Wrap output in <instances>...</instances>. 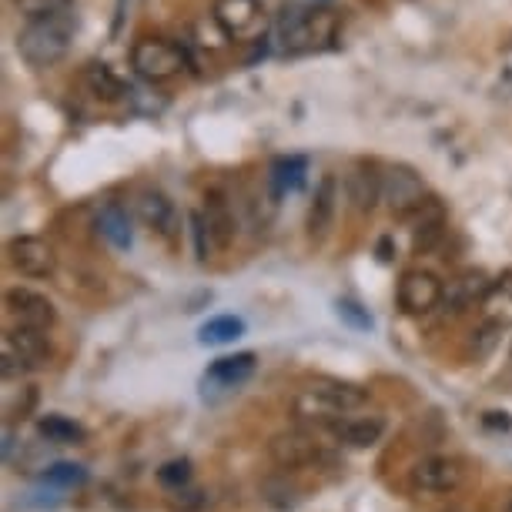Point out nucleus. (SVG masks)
Here are the masks:
<instances>
[{
  "label": "nucleus",
  "instance_id": "1",
  "mask_svg": "<svg viewBox=\"0 0 512 512\" xmlns=\"http://www.w3.org/2000/svg\"><path fill=\"white\" fill-rule=\"evenodd\" d=\"M338 34V17L328 7H298L288 4L278 14L275 24V41L282 54H308L322 51L335 41Z\"/></svg>",
  "mask_w": 512,
  "mask_h": 512
},
{
  "label": "nucleus",
  "instance_id": "2",
  "mask_svg": "<svg viewBox=\"0 0 512 512\" xmlns=\"http://www.w3.org/2000/svg\"><path fill=\"white\" fill-rule=\"evenodd\" d=\"M369 402V392L362 385L352 382H338V379H315L302 385L292 399V409L302 422H318V425H332L345 415H352L355 409Z\"/></svg>",
  "mask_w": 512,
  "mask_h": 512
},
{
  "label": "nucleus",
  "instance_id": "3",
  "mask_svg": "<svg viewBox=\"0 0 512 512\" xmlns=\"http://www.w3.org/2000/svg\"><path fill=\"white\" fill-rule=\"evenodd\" d=\"M74 14H54V17H37L27 21V27L17 34V54L24 57L31 67H54L64 61L74 41Z\"/></svg>",
  "mask_w": 512,
  "mask_h": 512
},
{
  "label": "nucleus",
  "instance_id": "4",
  "mask_svg": "<svg viewBox=\"0 0 512 512\" xmlns=\"http://www.w3.org/2000/svg\"><path fill=\"white\" fill-rule=\"evenodd\" d=\"M131 67L144 81H171L188 67V51L164 37H141L131 47Z\"/></svg>",
  "mask_w": 512,
  "mask_h": 512
},
{
  "label": "nucleus",
  "instance_id": "5",
  "mask_svg": "<svg viewBox=\"0 0 512 512\" xmlns=\"http://www.w3.org/2000/svg\"><path fill=\"white\" fill-rule=\"evenodd\" d=\"M429 188H425L422 175L409 164H385L382 168V201L395 218H409L429 201Z\"/></svg>",
  "mask_w": 512,
  "mask_h": 512
},
{
  "label": "nucleus",
  "instance_id": "6",
  "mask_svg": "<svg viewBox=\"0 0 512 512\" xmlns=\"http://www.w3.org/2000/svg\"><path fill=\"white\" fill-rule=\"evenodd\" d=\"M134 215L144 228H151L154 235H161L164 241H175L181 231V215L175 208V201L164 195L161 188H138L131 198Z\"/></svg>",
  "mask_w": 512,
  "mask_h": 512
},
{
  "label": "nucleus",
  "instance_id": "7",
  "mask_svg": "<svg viewBox=\"0 0 512 512\" xmlns=\"http://www.w3.org/2000/svg\"><path fill=\"white\" fill-rule=\"evenodd\" d=\"M442 292H446V285H442L432 272H425V268H409V272L399 278L395 302H399L405 315H429L442 305Z\"/></svg>",
  "mask_w": 512,
  "mask_h": 512
},
{
  "label": "nucleus",
  "instance_id": "8",
  "mask_svg": "<svg viewBox=\"0 0 512 512\" xmlns=\"http://www.w3.org/2000/svg\"><path fill=\"white\" fill-rule=\"evenodd\" d=\"M7 262L24 278H51L57 272V251L37 235H17L7 245Z\"/></svg>",
  "mask_w": 512,
  "mask_h": 512
},
{
  "label": "nucleus",
  "instance_id": "9",
  "mask_svg": "<svg viewBox=\"0 0 512 512\" xmlns=\"http://www.w3.org/2000/svg\"><path fill=\"white\" fill-rule=\"evenodd\" d=\"M268 456L278 469L292 472V469H305V466H315V462L325 459L322 452V442L315 436H308V432H278L268 442Z\"/></svg>",
  "mask_w": 512,
  "mask_h": 512
},
{
  "label": "nucleus",
  "instance_id": "10",
  "mask_svg": "<svg viewBox=\"0 0 512 512\" xmlns=\"http://www.w3.org/2000/svg\"><path fill=\"white\" fill-rule=\"evenodd\" d=\"M258 355L255 352H238V355H225V359H215L208 365V372L201 375V392L218 395V392H235L241 389L251 375H255Z\"/></svg>",
  "mask_w": 512,
  "mask_h": 512
},
{
  "label": "nucleus",
  "instance_id": "11",
  "mask_svg": "<svg viewBox=\"0 0 512 512\" xmlns=\"http://www.w3.org/2000/svg\"><path fill=\"white\" fill-rule=\"evenodd\" d=\"M409 482L415 492H456L466 482V466L449 456H432L415 462Z\"/></svg>",
  "mask_w": 512,
  "mask_h": 512
},
{
  "label": "nucleus",
  "instance_id": "12",
  "mask_svg": "<svg viewBox=\"0 0 512 512\" xmlns=\"http://www.w3.org/2000/svg\"><path fill=\"white\" fill-rule=\"evenodd\" d=\"M7 315L17 318V325L31 328H51L57 322V308L47 295L34 292V288H7L4 295Z\"/></svg>",
  "mask_w": 512,
  "mask_h": 512
},
{
  "label": "nucleus",
  "instance_id": "13",
  "mask_svg": "<svg viewBox=\"0 0 512 512\" xmlns=\"http://www.w3.org/2000/svg\"><path fill=\"white\" fill-rule=\"evenodd\" d=\"M345 195H349L352 211L372 215L382 201V168L375 161H355V168L345 175Z\"/></svg>",
  "mask_w": 512,
  "mask_h": 512
},
{
  "label": "nucleus",
  "instance_id": "14",
  "mask_svg": "<svg viewBox=\"0 0 512 512\" xmlns=\"http://www.w3.org/2000/svg\"><path fill=\"white\" fill-rule=\"evenodd\" d=\"M489 288H492V278L482 272V268H466V272H459L446 285V292H442V305H446V312L462 315V312H469V308L486 302Z\"/></svg>",
  "mask_w": 512,
  "mask_h": 512
},
{
  "label": "nucleus",
  "instance_id": "15",
  "mask_svg": "<svg viewBox=\"0 0 512 512\" xmlns=\"http://www.w3.org/2000/svg\"><path fill=\"white\" fill-rule=\"evenodd\" d=\"M409 225H412V251L415 255H425L446 238V228H449V218H446V208H442L439 198H429L419 211L409 215Z\"/></svg>",
  "mask_w": 512,
  "mask_h": 512
},
{
  "label": "nucleus",
  "instance_id": "16",
  "mask_svg": "<svg viewBox=\"0 0 512 512\" xmlns=\"http://www.w3.org/2000/svg\"><path fill=\"white\" fill-rule=\"evenodd\" d=\"M335 208H338V178L325 175L322 181H318L312 205H308V218H305L308 238H312V241H325L328 238L332 221H335Z\"/></svg>",
  "mask_w": 512,
  "mask_h": 512
},
{
  "label": "nucleus",
  "instance_id": "17",
  "mask_svg": "<svg viewBox=\"0 0 512 512\" xmlns=\"http://www.w3.org/2000/svg\"><path fill=\"white\" fill-rule=\"evenodd\" d=\"M215 17L231 37H248L262 27L265 11H262V0H218Z\"/></svg>",
  "mask_w": 512,
  "mask_h": 512
},
{
  "label": "nucleus",
  "instance_id": "18",
  "mask_svg": "<svg viewBox=\"0 0 512 512\" xmlns=\"http://www.w3.org/2000/svg\"><path fill=\"white\" fill-rule=\"evenodd\" d=\"M332 436L342 442V446H352V449H369L375 442L382 439L385 432V419L382 415H345L328 425Z\"/></svg>",
  "mask_w": 512,
  "mask_h": 512
},
{
  "label": "nucleus",
  "instance_id": "19",
  "mask_svg": "<svg viewBox=\"0 0 512 512\" xmlns=\"http://www.w3.org/2000/svg\"><path fill=\"white\" fill-rule=\"evenodd\" d=\"M94 228L101 231V238L108 241L111 248L128 251L134 245V221L131 211L118 205V201H108V205L98 208V218H94Z\"/></svg>",
  "mask_w": 512,
  "mask_h": 512
},
{
  "label": "nucleus",
  "instance_id": "20",
  "mask_svg": "<svg viewBox=\"0 0 512 512\" xmlns=\"http://www.w3.org/2000/svg\"><path fill=\"white\" fill-rule=\"evenodd\" d=\"M201 218H205V225L211 231V238H215L218 251H225L231 241H235V215H231L228 201L218 195V191H208L205 195V205L198 208Z\"/></svg>",
  "mask_w": 512,
  "mask_h": 512
},
{
  "label": "nucleus",
  "instance_id": "21",
  "mask_svg": "<svg viewBox=\"0 0 512 512\" xmlns=\"http://www.w3.org/2000/svg\"><path fill=\"white\" fill-rule=\"evenodd\" d=\"M4 342H11L14 349L27 359V365H31V369H37V365H44L47 359H51V342H47V328H31V325L7 328Z\"/></svg>",
  "mask_w": 512,
  "mask_h": 512
},
{
  "label": "nucleus",
  "instance_id": "22",
  "mask_svg": "<svg viewBox=\"0 0 512 512\" xmlns=\"http://www.w3.org/2000/svg\"><path fill=\"white\" fill-rule=\"evenodd\" d=\"M308 161L302 154H288V158H275L268 168V185H272V198H285L305 185Z\"/></svg>",
  "mask_w": 512,
  "mask_h": 512
},
{
  "label": "nucleus",
  "instance_id": "23",
  "mask_svg": "<svg viewBox=\"0 0 512 512\" xmlns=\"http://www.w3.org/2000/svg\"><path fill=\"white\" fill-rule=\"evenodd\" d=\"M84 84H88V91L101 101H118L128 94V84H124L121 77L114 74V67L104 61H91L84 67Z\"/></svg>",
  "mask_w": 512,
  "mask_h": 512
},
{
  "label": "nucleus",
  "instance_id": "24",
  "mask_svg": "<svg viewBox=\"0 0 512 512\" xmlns=\"http://www.w3.org/2000/svg\"><path fill=\"white\" fill-rule=\"evenodd\" d=\"M37 432L54 442V446H81L84 439H88V432H84V425H77L74 419H67V415H41L37 419Z\"/></svg>",
  "mask_w": 512,
  "mask_h": 512
},
{
  "label": "nucleus",
  "instance_id": "25",
  "mask_svg": "<svg viewBox=\"0 0 512 512\" xmlns=\"http://www.w3.org/2000/svg\"><path fill=\"white\" fill-rule=\"evenodd\" d=\"M262 499L275 512H292V509H298V502H302V489H298L295 482L288 479V472L282 469L278 476H268L262 482Z\"/></svg>",
  "mask_w": 512,
  "mask_h": 512
},
{
  "label": "nucleus",
  "instance_id": "26",
  "mask_svg": "<svg viewBox=\"0 0 512 512\" xmlns=\"http://www.w3.org/2000/svg\"><path fill=\"white\" fill-rule=\"evenodd\" d=\"M245 335V322L238 315H218V318H208L205 325L198 328V342L201 345H228L235 338Z\"/></svg>",
  "mask_w": 512,
  "mask_h": 512
},
{
  "label": "nucleus",
  "instance_id": "27",
  "mask_svg": "<svg viewBox=\"0 0 512 512\" xmlns=\"http://www.w3.org/2000/svg\"><path fill=\"white\" fill-rule=\"evenodd\" d=\"M502 322H496V318H486L482 325L472 328V335H469V342H466V359L469 362H482V359H489L492 349H496V342H499V335H502Z\"/></svg>",
  "mask_w": 512,
  "mask_h": 512
},
{
  "label": "nucleus",
  "instance_id": "28",
  "mask_svg": "<svg viewBox=\"0 0 512 512\" xmlns=\"http://www.w3.org/2000/svg\"><path fill=\"white\" fill-rule=\"evenodd\" d=\"M482 308H486V318H496V322H502V325L512 322V272H506L502 278L492 282Z\"/></svg>",
  "mask_w": 512,
  "mask_h": 512
},
{
  "label": "nucleus",
  "instance_id": "29",
  "mask_svg": "<svg viewBox=\"0 0 512 512\" xmlns=\"http://www.w3.org/2000/svg\"><path fill=\"white\" fill-rule=\"evenodd\" d=\"M41 482L54 489H81L88 482V469L77 466V462H54V466L44 469Z\"/></svg>",
  "mask_w": 512,
  "mask_h": 512
},
{
  "label": "nucleus",
  "instance_id": "30",
  "mask_svg": "<svg viewBox=\"0 0 512 512\" xmlns=\"http://www.w3.org/2000/svg\"><path fill=\"white\" fill-rule=\"evenodd\" d=\"M191 479H195L191 459H171V462H164V466L158 469V486H161L164 492L185 489V486H191Z\"/></svg>",
  "mask_w": 512,
  "mask_h": 512
},
{
  "label": "nucleus",
  "instance_id": "31",
  "mask_svg": "<svg viewBox=\"0 0 512 512\" xmlns=\"http://www.w3.org/2000/svg\"><path fill=\"white\" fill-rule=\"evenodd\" d=\"M14 7L27 21H37V17H54L71 11V0H14Z\"/></svg>",
  "mask_w": 512,
  "mask_h": 512
},
{
  "label": "nucleus",
  "instance_id": "32",
  "mask_svg": "<svg viewBox=\"0 0 512 512\" xmlns=\"http://www.w3.org/2000/svg\"><path fill=\"white\" fill-rule=\"evenodd\" d=\"M208 496L195 486H185V489H175L168 499H164V506H168V512H198L205 509Z\"/></svg>",
  "mask_w": 512,
  "mask_h": 512
},
{
  "label": "nucleus",
  "instance_id": "33",
  "mask_svg": "<svg viewBox=\"0 0 512 512\" xmlns=\"http://www.w3.org/2000/svg\"><path fill=\"white\" fill-rule=\"evenodd\" d=\"M335 308H338V318H342V322H349L352 328H362V332H369V328L375 325L372 315H369V308H362L359 302H352V298H342V302H338Z\"/></svg>",
  "mask_w": 512,
  "mask_h": 512
},
{
  "label": "nucleus",
  "instance_id": "34",
  "mask_svg": "<svg viewBox=\"0 0 512 512\" xmlns=\"http://www.w3.org/2000/svg\"><path fill=\"white\" fill-rule=\"evenodd\" d=\"M191 235H195L198 258H201V262H208V258L218 251V245H215V238H211V231L205 225V218H201V211H195V215H191Z\"/></svg>",
  "mask_w": 512,
  "mask_h": 512
},
{
  "label": "nucleus",
  "instance_id": "35",
  "mask_svg": "<svg viewBox=\"0 0 512 512\" xmlns=\"http://www.w3.org/2000/svg\"><path fill=\"white\" fill-rule=\"evenodd\" d=\"M482 429L486 432H512V415L502 412V409L482 412Z\"/></svg>",
  "mask_w": 512,
  "mask_h": 512
},
{
  "label": "nucleus",
  "instance_id": "36",
  "mask_svg": "<svg viewBox=\"0 0 512 512\" xmlns=\"http://www.w3.org/2000/svg\"><path fill=\"white\" fill-rule=\"evenodd\" d=\"M379 258H382V262H392V258H395V248H392V238L389 235L379 241Z\"/></svg>",
  "mask_w": 512,
  "mask_h": 512
},
{
  "label": "nucleus",
  "instance_id": "37",
  "mask_svg": "<svg viewBox=\"0 0 512 512\" xmlns=\"http://www.w3.org/2000/svg\"><path fill=\"white\" fill-rule=\"evenodd\" d=\"M506 512H512V496H509V502H506Z\"/></svg>",
  "mask_w": 512,
  "mask_h": 512
}]
</instances>
